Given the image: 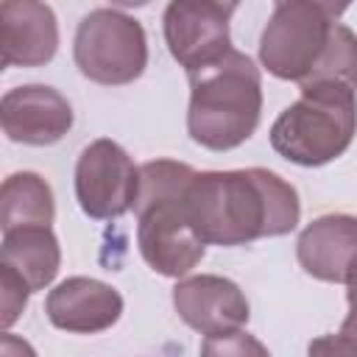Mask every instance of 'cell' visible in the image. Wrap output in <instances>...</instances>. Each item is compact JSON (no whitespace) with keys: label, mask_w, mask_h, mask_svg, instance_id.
Returning a JSON list of instances; mask_svg holds the SVG:
<instances>
[{"label":"cell","mask_w":357,"mask_h":357,"mask_svg":"<svg viewBox=\"0 0 357 357\" xmlns=\"http://www.w3.org/2000/svg\"><path fill=\"white\" fill-rule=\"evenodd\" d=\"M187 131L192 142L209 151H231L257 131L262 114V75L245 53L231 47L223 59L187 73Z\"/></svg>","instance_id":"obj_3"},{"label":"cell","mask_w":357,"mask_h":357,"mask_svg":"<svg viewBox=\"0 0 357 357\" xmlns=\"http://www.w3.org/2000/svg\"><path fill=\"white\" fill-rule=\"evenodd\" d=\"M237 11V3L215 0H173L165 8L162 31L170 56L187 70L195 73L231 50L229 20Z\"/></svg>","instance_id":"obj_8"},{"label":"cell","mask_w":357,"mask_h":357,"mask_svg":"<svg viewBox=\"0 0 357 357\" xmlns=\"http://www.w3.org/2000/svg\"><path fill=\"white\" fill-rule=\"evenodd\" d=\"M0 357H36V351H33V346L25 337L3 332V337H0Z\"/></svg>","instance_id":"obj_19"},{"label":"cell","mask_w":357,"mask_h":357,"mask_svg":"<svg viewBox=\"0 0 357 357\" xmlns=\"http://www.w3.org/2000/svg\"><path fill=\"white\" fill-rule=\"evenodd\" d=\"M56 215L50 184L31 170L11 173L0 187V229L3 234L17 229H50Z\"/></svg>","instance_id":"obj_15"},{"label":"cell","mask_w":357,"mask_h":357,"mask_svg":"<svg viewBox=\"0 0 357 357\" xmlns=\"http://www.w3.org/2000/svg\"><path fill=\"white\" fill-rule=\"evenodd\" d=\"M139 167L114 139H92L75 162V198L86 218L114 220L134 209Z\"/></svg>","instance_id":"obj_7"},{"label":"cell","mask_w":357,"mask_h":357,"mask_svg":"<svg viewBox=\"0 0 357 357\" xmlns=\"http://www.w3.org/2000/svg\"><path fill=\"white\" fill-rule=\"evenodd\" d=\"M0 123L11 142L45 148L73 128L70 100L45 84L14 86L0 100Z\"/></svg>","instance_id":"obj_10"},{"label":"cell","mask_w":357,"mask_h":357,"mask_svg":"<svg viewBox=\"0 0 357 357\" xmlns=\"http://www.w3.org/2000/svg\"><path fill=\"white\" fill-rule=\"evenodd\" d=\"M296 257L310 276L346 284L357 265V218L343 212L315 218L298 234Z\"/></svg>","instance_id":"obj_12"},{"label":"cell","mask_w":357,"mask_h":357,"mask_svg":"<svg viewBox=\"0 0 357 357\" xmlns=\"http://www.w3.org/2000/svg\"><path fill=\"white\" fill-rule=\"evenodd\" d=\"M346 6L315 3V0H282L273 6V14L259 36V61L262 67L282 78L304 84L318 67L321 56L329 47L337 17Z\"/></svg>","instance_id":"obj_5"},{"label":"cell","mask_w":357,"mask_h":357,"mask_svg":"<svg viewBox=\"0 0 357 357\" xmlns=\"http://www.w3.org/2000/svg\"><path fill=\"white\" fill-rule=\"evenodd\" d=\"M340 332H346V335H351V337L357 340V307H349V315H346Z\"/></svg>","instance_id":"obj_21"},{"label":"cell","mask_w":357,"mask_h":357,"mask_svg":"<svg viewBox=\"0 0 357 357\" xmlns=\"http://www.w3.org/2000/svg\"><path fill=\"white\" fill-rule=\"evenodd\" d=\"M187 212L206 245L231 248L290 234L298 226L301 204L296 187L273 170H204L187 187Z\"/></svg>","instance_id":"obj_1"},{"label":"cell","mask_w":357,"mask_h":357,"mask_svg":"<svg viewBox=\"0 0 357 357\" xmlns=\"http://www.w3.org/2000/svg\"><path fill=\"white\" fill-rule=\"evenodd\" d=\"M73 59L95 84H131L148 67L145 28L120 8H92L75 28Z\"/></svg>","instance_id":"obj_6"},{"label":"cell","mask_w":357,"mask_h":357,"mask_svg":"<svg viewBox=\"0 0 357 357\" xmlns=\"http://www.w3.org/2000/svg\"><path fill=\"white\" fill-rule=\"evenodd\" d=\"M298 89L301 98L271 126V148L293 165L321 167L343 156L357 134V89L343 84Z\"/></svg>","instance_id":"obj_4"},{"label":"cell","mask_w":357,"mask_h":357,"mask_svg":"<svg viewBox=\"0 0 357 357\" xmlns=\"http://www.w3.org/2000/svg\"><path fill=\"white\" fill-rule=\"evenodd\" d=\"M201 357H271L262 340L237 329L226 335H212L201 343Z\"/></svg>","instance_id":"obj_16"},{"label":"cell","mask_w":357,"mask_h":357,"mask_svg":"<svg viewBox=\"0 0 357 357\" xmlns=\"http://www.w3.org/2000/svg\"><path fill=\"white\" fill-rule=\"evenodd\" d=\"M0 265L11 268L31 293L45 290L61 265V248L53 229H17L3 234L0 245Z\"/></svg>","instance_id":"obj_14"},{"label":"cell","mask_w":357,"mask_h":357,"mask_svg":"<svg viewBox=\"0 0 357 357\" xmlns=\"http://www.w3.org/2000/svg\"><path fill=\"white\" fill-rule=\"evenodd\" d=\"M173 307L187 326L206 337L237 332L251 315L245 293L231 279L215 273L178 279L173 287Z\"/></svg>","instance_id":"obj_9"},{"label":"cell","mask_w":357,"mask_h":357,"mask_svg":"<svg viewBox=\"0 0 357 357\" xmlns=\"http://www.w3.org/2000/svg\"><path fill=\"white\" fill-rule=\"evenodd\" d=\"M307 357H357V340L346 332L321 335V337L310 340Z\"/></svg>","instance_id":"obj_18"},{"label":"cell","mask_w":357,"mask_h":357,"mask_svg":"<svg viewBox=\"0 0 357 357\" xmlns=\"http://www.w3.org/2000/svg\"><path fill=\"white\" fill-rule=\"evenodd\" d=\"M28 296H31V287L6 265H0V304H3V312H0V321H3V329L8 332L11 324L20 318V312L25 310L28 304Z\"/></svg>","instance_id":"obj_17"},{"label":"cell","mask_w":357,"mask_h":357,"mask_svg":"<svg viewBox=\"0 0 357 357\" xmlns=\"http://www.w3.org/2000/svg\"><path fill=\"white\" fill-rule=\"evenodd\" d=\"M45 312L56 329L95 335L117 324L123 315V296L100 279L70 276L47 293Z\"/></svg>","instance_id":"obj_11"},{"label":"cell","mask_w":357,"mask_h":357,"mask_svg":"<svg viewBox=\"0 0 357 357\" xmlns=\"http://www.w3.org/2000/svg\"><path fill=\"white\" fill-rule=\"evenodd\" d=\"M346 298H349V307H357V265L346 279Z\"/></svg>","instance_id":"obj_20"},{"label":"cell","mask_w":357,"mask_h":357,"mask_svg":"<svg viewBox=\"0 0 357 357\" xmlns=\"http://www.w3.org/2000/svg\"><path fill=\"white\" fill-rule=\"evenodd\" d=\"M195 170L173 159H151L139 167L137 192V245L159 276H187L206 251L187 212V187Z\"/></svg>","instance_id":"obj_2"},{"label":"cell","mask_w":357,"mask_h":357,"mask_svg":"<svg viewBox=\"0 0 357 357\" xmlns=\"http://www.w3.org/2000/svg\"><path fill=\"white\" fill-rule=\"evenodd\" d=\"M0 28L6 67H42L59 50V22L47 3L3 0Z\"/></svg>","instance_id":"obj_13"}]
</instances>
